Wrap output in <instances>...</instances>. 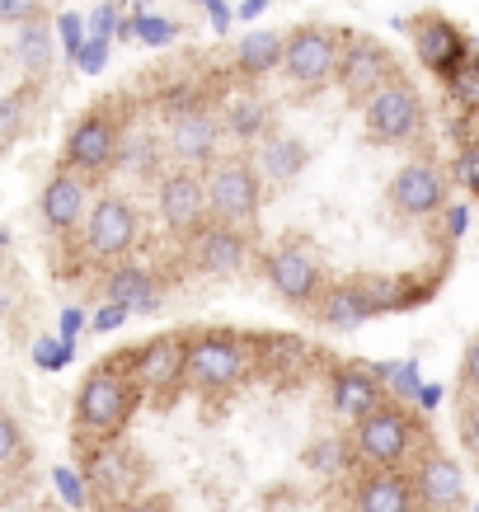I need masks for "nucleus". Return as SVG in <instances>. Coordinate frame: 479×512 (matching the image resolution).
I'll list each match as a JSON object with an SVG mask.
<instances>
[{"label": "nucleus", "instance_id": "obj_1", "mask_svg": "<svg viewBox=\"0 0 479 512\" xmlns=\"http://www.w3.org/2000/svg\"><path fill=\"white\" fill-rule=\"evenodd\" d=\"M127 362H99L76 395V433L85 442H113L127 428L132 409H137L141 386L132 381V372H123Z\"/></svg>", "mask_w": 479, "mask_h": 512}, {"label": "nucleus", "instance_id": "obj_2", "mask_svg": "<svg viewBox=\"0 0 479 512\" xmlns=\"http://www.w3.org/2000/svg\"><path fill=\"white\" fill-rule=\"evenodd\" d=\"M348 447H353L357 466H367V470H404V461L418 451V428H414V419L400 409V400H386L376 414H367V419L353 423Z\"/></svg>", "mask_w": 479, "mask_h": 512}, {"label": "nucleus", "instance_id": "obj_3", "mask_svg": "<svg viewBox=\"0 0 479 512\" xmlns=\"http://www.w3.org/2000/svg\"><path fill=\"white\" fill-rule=\"evenodd\" d=\"M249 381V348L226 329H207L188 339V386L202 395H231Z\"/></svg>", "mask_w": 479, "mask_h": 512}, {"label": "nucleus", "instance_id": "obj_4", "mask_svg": "<svg viewBox=\"0 0 479 512\" xmlns=\"http://www.w3.org/2000/svg\"><path fill=\"white\" fill-rule=\"evenodd\" d=\"M263 198V174L254 160L245 156H221L212 170H207V202H212V221H226V226H245L254 221Z\"/></svg>", "mask_w": 479, "mask_h": 512}, {"label": "nucleus", "instance_id": "obj_5", "mask_svg": "<svg viewBox=\"0 0 479 512\" xmlns=\"http://www.w3.org/2000/svg\"><path fill=\"white\" fill-rule=\"evenodd\" d=\"M160 221L165 231L179 235V240H193L202 226H212V202H207V170H193V165H174V170L160 174Z\"/></svg>", "mask_w": 479, "mask_h": 512}, {"label": "nucleus", "instance_id": "obj_6", "mask_svg": "<svg viewBox=\"0 0 479 512\" xmlns=\"http://www.w3.org/2000/svg\"><path fill=\"white\" fill-rule=\"evenodd\" d=\"M348 38L334 29H287V57H282V76L301 85V90H320L329 80H339Z\"/></svg>", "mask_w": 479, "mask_h": 512}, {"label": "nucleus", "instance_id": "obj_7", "mask_svg": "<svg viewBox=\"0 0 479 512\" xmlns=\"http://www.w3.org/2000/svg\"><path fill=\"white\" fill-rule=\"evenodd\" d=\"M137 235H141V217L123 193H99L90 207V221L80 226V240H85V249L99 264H113V259L132 254Z\"/></svg>", "mask_w": 479, "mask_h": 512}, {"label": "nucleus", "instance_id": "obj_8", "mask_svg": "<svg viewBox=\"0 0 479 512\" xmlns=\"http://www.w3.org/2000/svg\"><path fill=\"white\" fill-rule=\"evenodd\" d=\"M85 480H90L94 503H104V508L137 503V489H141L137 451L123 447L118 437H113V442H94L90 456H85Z\"/></svg>", "mask_w": 479, "mask_h": 512}, {"label": "nucleus", "instance_id": "obj_9", "mask_svg": "<svg viewBox=\"0 0 479 512\" xmlns=\"http://www.w3.org/2000/svg\"><path fill=\"white\" fill-rule=\"evenodd\" d=\"M123 151V127L113 113H85L71 132H66V151H62V170L76 174H104L109 165H118Z\"/></svg>", "mask_w": 479, "mask_h": 512}, {"label": "nucleus", "instance_id": "obj_10", "mask_svg": "<svg viewBox=\"0 0 479 512\" xmlns=\"http://www.w3.org/2000/svg\"><path fill=\"white\" fill-rule=\"evenodd\" d=\"M165 146H170L174 165L212 170L221 160V118L207 109V104L170 113V123H165Z\"/></svg>", "mask_w": 479, "mask_h": 512}, {"label": "nucleus", "instance_id": "obj_11", "mask_svg": "<svg viewBox=\"0 0 479 512\" xmlns=\"http://www.w3.org/2000/svg\"><path fill=\"white\" fill-rule=\"evenodd\" d=\"M362 118H367V132L376 141H414L423 132V99L409 80L395 76L367 99Z\"/></svg>", "mask_w": 479, "mask_h": 512}, {"label": "nucleus", "instance_id": "obj_12", "mask_svg": "<svg viewBox=\"0 0 479 512\" xmlns=\"http://www.w3.org/2000/svg\"><path fill=\"white\" fill-rule=\"evenodd\" d=\"M127 367L146 395H174L179 381H188V334H165V339L141 343L137 353H127Z\"/></svg>", "mask_w": 479, "mask_h": 512}, {"label": "nucleus", "instance_id": "obj_13", "mask_svg": "<svg viewBox=\"0 0 479 512\" xmlns=\"http://www.w3.org/2000/svg\"><path fill=\"white\" fill-rule=\"evenodd\" d=\"M386 198L400 217H433L447 202V174L437 170L433 160H409V165L395 170Z\"/></svg>", "mask_w": 479, "mask_h": 512}, {"label": "nucleus", "instance_id": "obj_14", "mask_svg": "<svg viewBox=\"0 0 479 512\" xmlns=\"http://www.w3.org/2000/svg\"><path fill=\"white\" fill-rule=\"evenodd\" d=\"M90 184L85 174L76 170H57L52 179L43 184V198H38V212H43V226L52 235H71L76 226L90 221Z\"/></svg>", "mask_w": 479, "mask_h": 512}, {"label": "nucleus", "instance_id": "obj_15", "mask_svg": "<svg viewBox=\"0 0 479 512\" xmlns=\"http://www.w3.org/2000/svg\"><path fill=\"white\" fill-rule=\"evenodd\" d=\"M263 273H268L273 292H278L287 306H310V301H320V264H315V254H310L306 245H278L268 254Z\"/></svg>", "mask_w": 479, "mask_h": 512}, {"label": "nucleus", "instance_id": "obj_16", "mask_svg": "<svg viewBox=\"0 0 479 512\" xmlns=\"http://www.w3.org/2000/svg\"><path fill=\"white\" fill-rule=\"evenodd\" d=\"M188 254H193V268H198V273H207V278H231L249 259L245 226L212 221V226H202V231L188 240Z\"/></svg>", "mask_w": 479, "mask_h": 512}, {"label": "nucleus", "instance_id": "obj_17", "mask_svg": "<svg viewBox=\"0 0 479 512\" xmlns=\"http://www.w3.org/2000/svg\"><path fill=\"white\" fill-rule=\"evenodd\" d=\"M414 52H418V62L428 66V71H437L442 80H451L465 62H470L465 33L442 15H428V19H418L414 24Z\"/></svg>", "mask_w": 479, "mask_h": 512}, {"label": "nucleus", "instance_id": "obj_18", "mask_svg": "<svg viewBox=\"0 0 479 512\" xmlns=\"http://www.w3.org/2000/svg\"><path fill=\"white\" fill-rule=\"evenodd\" d=\"M329 404H334V414H339V419H348V423L367 419V414H376V409L386 404V381L376 376V367H371V362H348V367H339V372H334Z\"/></svg>", "mask_w": 479, "mask_h": 512}, {"label": "nucleus", "instance_id": "obj_19", "mask_svg": "<svg viewBox=\"0 0 479 512\" xmlns=\"http://www.w3.org/2000/svg\"><path fill=\"white\" fill-rule=\"evenodd\" d=\"M395 80V62H390V52L381 43H371V38H348V52H343V66H339V85L343 94H353L367 104L371 94L390 85Z\"/></svg>", "mask_w": 479, "mask_h": 512}, {"label": "nucleus", "instance_id": "obj_20", "mask_svg": "<svg viewBox=\"0 0 479 512\" xmlns=\"http://www.w3.org/2000/svg\"><path fill=\"white\" fill-rule=\"evenodd\" d=\"M414 484H418V498H423V512H461L465 508V480H461V466L451 461L447 451L428 447L423 461L414 470Z\"/></svg>", "mask_w": 479, "mask_h": 512}, {"label": "nucleus", "instance_id": "obj_21", "mask_svg": "<svg viewBox=\"0 0 479 512\" xmlns=\"http://www.w3.org/2000/svg\"><path fill=\"white\" fill-rule=\"evenodd\" d=\"M353 512H423L414 475L404 470H367L353 489Z\"/></svg>", "mask_w": 479, "mask_h": 512}, {"label": "nucleus", "instance_id": "obj_22", "mask_svg": "<svg viewBox=\"0 0 479 512\" xmlns=\"http://www.w3.org/2000/svg\"><path fill=\"white\" fill-rule=\"evenodd\" d=\"M160 292H165L160 278L141 264H118V268H109V278H104V301H118V306H127L132 315L160 311Z\"/></svg>", "mask_w": 479, "mask_h": 512}, {"label": "nucleus", "instance_id": "obj_23", "mask_svg": "<svg viewBox=\"0 0 479 512\" xmlns=\"http://www.w3.org/2000/svg\"><path fill=\"white\" fill-rule=\"evenodd\" d=\"M282 57H287V33H278V29L245 33L240 47H235V66H240V76H249V80L268 76V71H282Z\"/></svg>", "mask_w": 479, "mask_h": 512}, {"label": "nucleus", "instance_id": "obj_24", "mask_svg": "<svg viewBox=\"0 0 479 512\" xmlns=\"http://www.w3.org/2000/svg\"><path fill=\"white\" fill-rule=\"evenodd\" d=\"M371 296L362 292V282H343V287H329L320 296V320L334 329H357L371 320Z\"/></svg>", "mask_w": 479, "mask_h": 512}, {"label": "nucleus", "instance_id": "obj_25", "mask_svg": "<svg viewBox=\"0 0 479 512\" xmlns=\"http://www.w3.org/2000/svg\"><path fill=\"white\" fill-rule=\"evenodd\" d=\"M306 170V146L296 137H263L259 146V174L273 179V184H287Z\"/></svg>", "mask_w": 479, "mask_h": 512}, {"label": "nucleus", "instance_id": "obj_26", "mask_svg": "<svg viewBox=\"0 0 479 512\" xmlns=\"http://www.w3.org/2000/svg\"><path fill=\"white\" fill-rule=\"evenodd\" d=\"M15 62L24 66L29 76H43V71H52V29H47L43 19L19 24V33H15Z\"/></svg>", "mask_w": 479, "mask_h": 512}, {"label": "nucleus", "instance_id": "obj_27", "mask_svg": "<svg viewBox=\"0 0 479 512\" xmlns=\"http://www.w3.org/2000/svg\"><path fill=\"white\" fill-rule=\"evenodd\" d=\"M165 141L151 137V132H132V137H123V151H118V170L123 174H137V179H151V174H160V160H165Z\"/></svg>", "mask_w": 479, "mask_h": 512}, {"label": "nucleus", "instance_id": "obj_28", "mask_svg": "<svg viewBox=\"0 0 479 512\" xmlns=\"http://www.w3.org/2000/svg\"><path fill=\"white\" fill-rule=\"evenodd\" d=\"M226 132L235 141H263L273 137V109L263 104V99H240L226 109Z\"/></svg>", "mask_w": 479, "mask_h": 512}, {"label": "nucleus", "instance_id": "obj_29", "mask_svg": "<svg viewBox=\"0 0 479 512\" xmlns=\"http://www.w3.org/2000/svg\"><path fill=\"white\" fill-rule=\"evenodd\" d=\"M376 376L386 381V390L395 400H418V390H423V376H418V362H371Z\"/></svg>", "mask_w": 479, "mask_h": 512}, {"label": "nucleus", "instance_id": "obj_30", "mask_svg": "<svg viewBox=\"0 0 479 512\" xmlns=\"http://www.w3.org/2000/svg\"><path fill=\"white\" fill-rule=\"evenodd\" d=\"M33 362H38V372H66L76 362V343L62 339V334H38L33 339Z\"/></svg>", "mask_w": 479, "mask_h": 512}, {"label": "nucleus", "instance_id": "obj_31", "mask_svg": "<svg viewBox=\"0 0 479 512\" xmlns=\"http://www.w3.org/2000/svg\"><path fill=\"white\" fill-rule=\"evenodd\" d=\"M24 461H29V442L19 433V419L15 414H0V470H5V475H19Z\"/></svg>", "mask_w": 479, "mask_h": 512}, {"label": "nucleus", "instance_id": "obj_32", "mask_svg": "<svg viewBox=\"0 0 479 512\" xmlns=\"http://www.w3.org/2000/svg\"><path fill=\"white\" fill-rule=\"evenodd\" d=\"M132 29H137V43H146V47H170L179 38V24L165 15H151V10L132 15Z\"/></svg>", "mask_w": 479, "mask_h": 512}, {"label": "nucleus", "instance_id": "obj_33", "mask_svg": "<svg viewBox=\"0 0 479 512\" xmlns=\"http://www.w3.org/2000/svg\"><path fill=\"white\" fill-rule=\"evenodd\" d=\"M447 94L461 104V109H470V113L479 109V57H470V62L447 80Z\"/></svg>", "mask_w": 479, "mask_h": 512}, {"label": "nucleus", "instance_id": "obj_34", "mask_svg": "<svg viewBox=\"0 0 479 512\" xmlns=\"http://www.w3.org/2000/svg\"><path fill=\"white\" fill-rule=\"evenodd\" d=\"M52 484H57V494L71 503V508H85L90 503V480H85V470H71V466H57L52 470Z\"/></svg>", "mask_w": 479, "mask_h": 512}, {"label": "nucleus", "instance_id": "obj_35", "mask_svg": "<svg viewBox=\"0 0 479 512\" xmlns=\"http://www.w3.org/2000/svg\"><path fill=\"white\" fill-rule=\"evenodd\" d=\"M57 33H62L66 57L76 62V57H80V47L90 43V19L76 15V10H62V15H57Z\"/></svg>", "mask_w": 479, "mask_h": 512}, {"label": "nucleus", "instance_id": "obj_36", "mask_svg": "<svg viewBox=\"0 0 479 512\" xmlns=\"http://www.w3.org/2000/svg\"><path fill=\"white\" fill-rule=\"evenodd\" d=\"M19 132H24V104H19V94H5L0 99V146H15Z\"/></svg>", "mask_w": 479, "mask_h": 512}, {"label": "nucleus", "instance_id": "obj_37", "mask_svg": "<svg viewBox=\"0 0 479 512\" xmlns=\"http://www.w3.org/2000/svg\"><path fill=\"white\" fill-rule=\"evenodd\" d=\"M263 357H273V362H278V372H292V367H301V362H306V343L268 339V343H263Z\"/></svg>", "mask_w": 479, "mask_h": 512}, {"label": "nucleus", "instance_id": "obj_38", "mask_svg": "<svg viewBox=\"0 0 479 512\" xmlns=\"http://www.w3.org/2000/svg\"><path fill=\"white\" fill-rule=\"evenodd\" d=\"M123 10H118V0H104L99 10L90 15V38H109L113 43V33H123Z\"/></svg>", "mask_w": 479, "mask_h": 512}, {"label": "nucleus", "instance_id": "obj_39", "mask_svg": "<svg viewBox=\"0 0 479 512\" xmlns=\"http://www.w3.org/2000/svg\"><path fill=\"white\" fill-rule=\"evenodd\" d=\"M104 66H109V38H90V43L80 47L76 71H85V76H99Z\"/></svg>", "mask_w": 479, "mask_h": 512}, {"label": "nucleus", "instance_id": "obj_40", "mask_svg": "<svg viewBox=\"0 0 479 512\" xmlns=\"http://www.w3.org/2000/svg\"><path fill=\"white\" fill-rule=\"evenodd\" d=\"M127 306H118V301H104V306H99V311L90 315V329L94 334H118V329L127 325Z\"/></svg>", "mask_w": 479, "mask_h": 512}, {"label": "nucleus", "instance_id": "obj_41", "mask_svg": "<svg viewBox=\"0 0 479 512\" xmlns=\"http://www.w3.org/2000/svg\"><path fill=\"white\" fill-rule=\"evenodd\" d=\"M0 19L19 29V24H29V19H43V0H0Z\"/></svg>", "mask_w": 479, "mask_h": 512}, {"label": "nucleus", "instance_id": "obj_42", "mask_svg": "<svg viewBox=\"0 0 479 512\" xmlns=\"http://www.w3.org/2000/svg\"><path fill=\"white\" fill-rule=\"evenodd\" d=\"M456 179H461L470 193H479V146H465L461 160H456Z\"/></svg>", "mask_w": 479, "mask_h": 512}, {"label": "nucleus", "instance_id": "obj_43", "mask_svg": "<svg viewBox=\"0 0 479 512\" xmlns=\"http://www.w3.org/2000/svg\"><path fill=\"white\" fill-rule=\"evenodd\" d=\"M85 325H90V315L80 311V306H66V311H62V320H57V334H62V339H71V343H76V339H80V329H85Z\"/></svg>", "mask_w": 479, "mask_h": 512}, {"label": "nucleus", "instance_id": "obj_44", "mask_svg": "<svg viewBox=\"0 0 479 512\" xmlns=\"http://www.w3.org/2000/svg\"><path fill=\"white\" fill-rule=\"evenodd\" d=\"M207 19H212V29H217V33H231L235 10L226 5V0H212V5H207Z\"/></svg>", "mask_w": 479, "mask_h": 512}, {"label": "nucleus", "instance_id": "obj_45", "mask_svg": "<svg viewBox=\"0 0 479 512\" xmlns=\"http://www.w3.org/2000/svg\"><path fill=\"white\" fill-rule=\"evenodd\" d=\"M465 226H470V207H461V202H456V207L447 212V235H451V240H461Z\"/></svg>", "mask_w": 479, "mask_h": 512}, {"label": "nucleus", "instance_id": "obj_46", "mask_svg": "<svg viewBox=\"0 0 479 512\" xmlns=\"http://www.w3.org/2000/svg\"><path fill=\"white\" fill-rule=\"evenodd\" d=\"M418 409H423V414H433V409H437V404H442V386H423V390H418Z\"/></svg>", "mask_w": 479, "mask_h": 512}, {"label": "nucleus", "instance_id": "obj_47", "mask_svg": "<svg viewBox=\"0 0 479 512\" xmlns=\"http://www.w3.org/2000/svg\"><path fill=\"white\" fill-rule=\"evenodd\" d=\"M465 381L479 390V339L470 343V353H465Z\"/></svg>", "mask_w": 479, "mask_h": 512}, {"label": "nucleus", "instance_id": "obj_48", "mask_svg": "<svg viewBox=\"0 0 479 512\" xmlns=\"http://www.w3.org/2000/svg\"><path fill=\"white\" fill-rule=\"evenodd\" d=\"M118 512H170L160 498H137V503H127V508H118Z\"/></svg>", "mask_w": 479, "mask_h": 512}, {"label": "nucleus", "instance_id": "obj_49", "mask_svg": "<svg viewBox=\"0 0 479 512\" xmlns=\"http://www.w3.org/2000/svg\"><path fill=\"white\" fill-rule=\"evenodd\" d=\"M268 5H273V0H245V5H240V19H259Z\"/></svg>", "mask_w": 479, "mask_h": 512}, {"label": "nucleus", "instance_id": "obj_50", "mask_svg": "<svg viewBox=\"0 0 479 512\" xmlns=\"http://www.w3.org/2000/svg\"><path fill=\"white\" fill-rule=\"evenodd\" d=\"M470 132H475V141H470V146H479V109L470 113Z\"/></svg>", "mask_w": 479, "mask_h": 512}, {"label": "nucleus", "instance_id": "obj_51", "mask_svg": "<svg viewBox=\"0 0 479 512\" xmlns=\"http://www.w3.org/2000/svg\"><path fill=\"white\" fill-rule=\"evenodd\" d=\"M202 5H212V0H202Z\"/></svg>", "mask_w": 479, "mask_h": 512}, {"label": "nucleus", "instance_id": "obj_52", "mask_svg": "<svg viewBox=\"0 0 479 512\" xmlns=\"http://www.w3.org/2000/svg\"><path fill=\"white\" fill-rule=\"evenodd\" d=\"M198 5H202V0H198Z\"/></svg>", "mask_w": 479, "mask_h": 512}, {"label": "nucleus", "instance_id": "obj_53", "mask_svg": "<svg viewBox=\"0 0 479 512\" xmlns=\"http://www.w3.org/2000/svg\"><path fill=\"white\" fill-rule=\"evenodd\" d=\"M475 512H479V508H475Z\"/></svg>", "mask_w": 479, "mask_h": 512}]
</instances>
